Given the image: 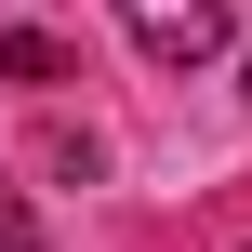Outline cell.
<instances>
[{
    "instance_id": "6da1fadb",
    "label": "cell",
    "mask_w": 252,
    "mask_h": 252,
    "mask_svg": "<svg viewBox=\"0 0 252 252\" xmlns=\"http://www.w3.org/2000/svg\"><path fill=\"white\" fill-rule=\"evenodd\" d=\"M120 27H133L146 66H213L226 53V0H120Z\"/></svg>"
},
{
    "instance_id": "7a4b0ae2",
    "label": "cell",
    "mask_w": 252,
    "mask_h": 252,
    "mask_svg": "<svg viewBox=\"0 0 252 252\" xmlns=\"http://www.w3.org/2000/svg\"><path fill=\"white\" fill-rule=\"evenodd\" d=\"M0 66H13V80H66V53H53L40 27H13V40H0Z\"/></svg>"
},
{
    "instance_id": "3957f363",
    "label": "cell",
    "mask_w": 252,
    "mask_h": 252,
    "mask_svg": "<svg viewBox=\"0 0 252 252\" xmlns=\"http://www.w3.org/2000/svg\"><path fill=\"white\" fill-rule=\"evenodd\" d=\"M0 252H40V213H27V186H0Z\"/></svg>"
}]
</instances>
